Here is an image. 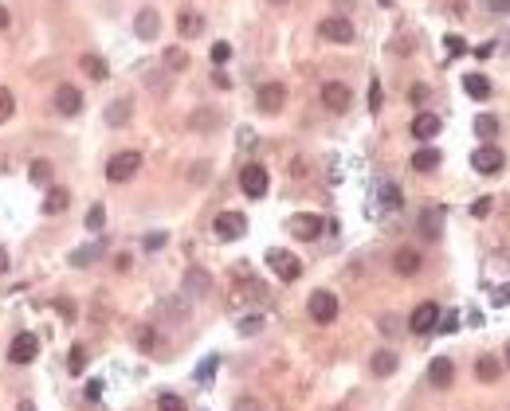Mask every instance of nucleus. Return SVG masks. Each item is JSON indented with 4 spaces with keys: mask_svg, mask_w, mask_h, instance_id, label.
<instances>
[{
    "mask_svg": "<svg viewBox=\"0 0 510 411\" xmlns=\"http://www.w3.org/2000/svg\"><path fill=\"white\" fill-rule=\"evenodd\" d=\"M259 329H264V318H259V313H251V318H244V321H239V333H244V337L259 333Z\"/></svg>",
    "mask_w": 510,
    "mask_h": 411,
    "instance_id": "obj_37",
    "label": "nucleus"
},
{
    "mask_svg": "<svg viewBox=\"0 0 510 411\" xmlns=\"http://www.w3.org/2000/svg\"><path fill=\"white\" fill-rule=\"evenodd\" d=\"M71 208V192L67 188H47V200H43V212L47 216H60V212Z\"/></svg>",
    "mask_w": 510,
    "mask_h": 411,
    "instance_id": "obj_19",
    "label": "nucleus"
},
{
    "mask_svg": "<svg viewBox=\"0 0 510 411\" xmlns=\"http://www.w3.org/2000/svg\"><path fill=\"white\" fill-rule=\"evenodd\" d=\"M102 224H106V208H102V204H94V208L86 212V227H91V231H102Z\"/></svg>",
    "mask_w": 510,
    "mask_h": 411,
    "instance_id": "obj_35",
    "label": "nucleus"
},
{
    "mask_svg": "<svg viewBox=\"0 0 510 411\" xmlns=\"http://www.w3.org/2000/svg\"><path fill=\"white\" fill-rule=\"evenodd\" d=\"M436 321H440V310H436V302H420L416 310H412V318H408V329H412V333H432Z\"/></svg>",
    "mask_w": 510,
    "mask_h": 411,
    "instance_id": "obj_10",
    "label": "nucleus"
},
{
    "mask_svg": "<svg viewBox=\"0 0 510 411\" xmlns=\"http://www.w3.org/2000/svg\"><path fill=\"white\" fill-rule=\"evenodd\" d=\"M448 51H451V55H463V51H468V43L459 40V35H448Z\"/></svg>",
    "mask_w": 510,
    "mask_h": 411,
    "instance_id": "obj_43",
    "label": "nucleus"
},
{
    "mask_svg": "<svg viewBox=\"0 0 510 411\" xmlns=\"http://www.w3.org/2000/svg\"><path fill=\"white\" fill-rule=\"evenodd\" d=\"M228 55H232L228 43H212V63H228Z\"/></svg>",
    "mask_w": 510,
    "mask_h": 411,
    "instance_id": "obj_42",
    "label": "nucleus"
},
{
    "mask_svg": "<svg viewBox=\"0 0 510 411\" xmlns=\"http://www.w3.org/2000/svg\"><path fill=\"white\" fill-rule=\"evenodd\" d=\"M271 4H287V0H271Z\"/></svg>",
    "mask_w": 510,
    "mask_h": 411,
    "instance_id": "obj_50",
    "label": "nucleus"
},
{
    "mask_svg": "<svg viewBox=\"0 0 510 411\" xmlns=\"http://www.w3.org/2000/svg\"><path fill=\"white\" fill-rule=\"evenodd\" d=\"M506 364H510V345H506Z\"/></svg>",
    "mask_w": 510,
    "mask_h": 411,
    "instance_id": "obj_49",
    "label": "nucleus"
},
{
    "mask_svg": "<svg viewBox=\"0 0 510 411\" xmlns=\"http://www.w3.org/2000/svg\"><path fill=\"white\" fill-rule=\"evenodd\" d=\"M471 165H475V173H483V176H494V173H502V165H506V157H502L494 145H483V149H475L471 153Z\"/></svg>",
    "mask_w": 510,
    "mask_h": 411,
    "instance_id": "obj_9",
    "label": "nucleus"
},
{
    "mask_svg": "<svg viewBox=\"0 0 510 411\" xmlns=\"http://www.w3.org/2000/svg\"><path fill=\"white\" fill-rule=\"evenodd\" d=\"M28 176H32V185H47L51 180V161H32V168H28Z\"/></svg>",
    "mask_w": 510,
    "mask_h": 411,
    "instance_id": "obj_30",
    "label": "nucleus"
},
{
    "mask_svg": "<svg viewBox=\"0 0 510 411\" xmlns=\"http://www.w3.org/2000/svg\"><path fill=\"white\" fill-rule=\"evenodd\" d=\"M306 310H310V321L330 325V321H338V298H334V290H314L310 302H306Z\"/></svg>",
    "mask_w": 510,
    "mask_h": 411,
    "instance_id": "obj_2",
    "label": "nucleus"
},
{
    "mask_svg": "<svg viewBox=\"0 0 510 411\" xmlns=\"http://www.w3.org/2000/svg\"><path fill=\"white\" fill-rule=\"evenodd\" d=\"M475 376L483 380V384H494V380H499V361H494L491 352H487V357H479V364H475Z\"/></svg>",
    "mask_w": 510,
    "mask_h": 411,
    "instance_id": "obj_26",
    "label": "nucleus"
},
{
    "mask_svg": "<svg viewBox=\"0 0 510 411\" xmlns=\"http://www.w3.org/2000/svg\"><path fill=\"white\" fill-rule=\"evenodd\" d=\"M232 411H264V407H259V400H255V395H239V400L232 403Z\"/></svg>",
    "mask_w": 510,
    "mask_h": 411,
    "instance_id": "obj_39",
    "label": "nucleus"
},
{
    "mask_svg": "<svg viewBox=\"0 0 510 411\" xmlns=\"http://www.w3.org/2000/svg\"><path fill=\"white\" fill-rule=\"evenodd\" d=\"M137 168H142V153H134V149L114 153L110 165H106V180H110V185H126V180L137 173Z\"/></svg>",
    "mask_w": 510,
    "mask_h": 411,
    "instance_id": "obj_1",
    "label": "nucleus"
},
{
    "mask_svg": "<svg viewBox=\"0 0 510 411\" xmlns=\"http://www.w3.org/2000/svg\"><path fill=\"white\" fill-rule=\"evenodd\" d=\"M369 110H381V83H369Z\"/></svg>",
    "mask_w": 510,
    "mask_h": 411,
    "instance_id": "obj_41",
    "label": "nucleus"
},
{
    "mask_svg": "<svg viewBox=\"0 0 510 411\" xmlns=\"http://www.w3.org/2000/svg\"><path fill=\"white\" fill-rule=\"evenodd\" d=\"M208 286H212V278H208V270H200V267H193L185 274V290L188 294H196V298H200V294H208Z\"/></svg>",
    "mask_w": 510,
    "mask_h": 411,
    "instance_id": "obj_22",
    "label": "nucleus"
},
{
    "mask_svg": "<svg viewBox=\"0 0 510 411\" xmlns=\"http://www.w3.org/2000/svg\"><path fill=\"white\" fill-rule=\"evenodd\" d=\"M55 110H60L63 117H75L79 110H83V94H79V86H71V83H60L55 86Z\"/></svg>",
    "mask_w": 510,
    "mask_h": 411,
    "instance_id": "obj_8",
    "label": "nucleus"
},
{
    "mask_svg": "<svg viewBox=\"0 0 510 411\" xmlns=\"http://www.w3.org/2000/svg\"><path fill=\"white\" fill-rule=\"evenodd\" d=\"M212 227H216V235H220V239H239V235L247 231V219L239 216V212H220Z\"/></svg>",
    "mask_w": 510,
    "mask_h": 411,
    "instance_id": "obj_12",
    "label": "nucleus"
},
{
    "mask_svg": "<svg viewBox=\"0 0 510 411\" xmlns=\"http://www.w3.org/2000/svg\"><path fill=\"white\" fill-rule=\"evenodd\" d=\"M188 126H193L196 134H204V129H216V126H220V114H216V110H196V114L188 117Z\"/></svg>",
    "mask_w": 510,
    "mask_h": 411,
    "instance_id": "obj_25",
    "label": "nucleus"
},
{
    "mask_svg": "<svg viewBox=\"0 0 510 411\" xmlns=\"http://www.w3.org/2000/svg\"><path fill=\"white\" fill-rule=\"evenodd\" d=\"M463 91H468L471 98H479V102L491 98V83H487V75H468L463 79Z\"/></svg>",
    "mask_w": 510,
    "mask_h": 411,
    "instance_id": "obj_23",
    "label": "nucleus"
},
{
    "mask_svg": "<svg viewBox=\"0 0 510 411\" xmlns=\"http://www.w3.org/2000/svg\"><path fill=\"white\" fill-rule=\"evenodd\" d=\"M35 352H40V337L35 333H16L12 337V349H8L12 364H32Z\"/></svg>",
    "mask_w": 510,
    "mask_h": 411,
    "instance_id": "obj_7",
    "label": "nucleus"
},
{
    "mask_svg": "<svg viewBox=\"0 0 510 411\" xmlns=\"http://www.w3.org/2000/svg\"><path fill=\"white\" fill-rule=\"evenodd\" d=\"M162 243H165V235H145V247H149V251H157Z\"/></svg>",
    "mask_w": 510,
    "mask_h": 411,
    "instance_id": "obj_45",
    "label": "nucleus"
},
{
    "mask_svg": "<svg viewBox=\"0 0 510 411\" xmlns=\"http://www.w3.org/2000/svg\"><path fill=\"white\" fill-rule=\"evenodd\" d=\"M79 71H86L94 83H102V79L110 75V67H106V59H102V55H83V59H79Z\"/></svg>",
    "mask_w": 510,
    "mask_h": 411,
    "instance_id": "obj_20",
    "label": "nucleus"
},
{
    "mask_svg": "<svg viewBox=\"0 0 510 411\" xmlns=\"http://www.w3.org/2000/svg\"><path fill=\"white\" fill-rule=\"evenodd\" d=\"M8 28V8H0V32Z\"/></svg>",
    "mask_w": 510,
    "mask_h": 411,
    "instance_id": "obj_48",
    "label": "nucleus"
},
{
    "mask_svg": "<svg viewBox=\"0 0 510 411\" xmlns=\"http://www.w3.org/2000/svg\"><path fill=\"white\" fill-rule=\"evenodd\" d=\"M67 369L75 372V376L86 369V349H83V345H75V349H71V361H67Z\"/></svg>",
    "mask_w": 510,
    "mask_h": 411,
    "instance_id": "obj_36",
    "label": "nucleus"
},
{
    "mask_svg": "<svg viewBox=\"0 0 510 411\" xmlns=\"http://www.w3.org/2000/svg\"><path fill=\"white\" fill-rule=\"evenodd\" d=\"M55 310H60V313H67V318H75V306H71L67 298H60V302H55Z\"/></svg>",
    "mask_w": 510,
    "mask_h": 411,
    "instance_id": "obj_44",
    "label": "nucleus"
},
{
    "mask_svg": "<svg viewBox=\"0 0 510 411\" xmlns=\"http://www.w3.org/2000/svg\"><path fill=\"white\" fill-rule=\"evenodd\" d=\"M130 114H134V102H130V98H118L110 110H106V122H110V126H126Z\"/></svg>",
    "mask_w": 510,
    "mask_h": 411,
    "instance_id": "obj_24",
    "label": "nucleus"
},
{
    "mask_svg": "<svg viewBox=\"0 0 510 411\" xmlns=\"http://www.w3.org/2000/svg\"><path fill=\"white\" fill-rule=\"evenodd\" d=\"M12 114H16V98H12L8 86H0V122H8Z\"/></svg>",
    "mask_w": 510,
    "mask_h": 411,
    "instance_id": "obj_32",
    "label": "nucleus"
},
{
    "mask_svg": "<svg viewBox=\"0 0 510 411\" xmlns=\"http://www.w3.org/2000/svg\"><path fill=\"white\" fill-rule=\"evenodd\" d=\"M428 380H432L436 388H451V380H455V369H451L448 357H436V361L428 364Z\"/></svg>",
    "mask_w": 510,
    "mask_h": 411,
    "instance_id": "obj_15",
    "label": "nucleus"
},
{
    "mask_svg": "<svg viewBox=\"0 0 510 411\" xmlns=\"http://www.w3.org/2000/svg\"><path fill=\"white\" fill-rule=\"evenodd\" d=\"M255 102H259L264 114H279V110L287 106V86H283V83H264V86H259V94H255Z\"/></svg>",
    "mask_w": 510,
    "mask_h": 411,
    "instance_id": "obj_6",
    "label": "nucleus"
},
{
    "mask_svg": "<svg viewBox=\"0 0 510 411\" xmlns=\"http://www.w3.org/2000/svg\"><path fill=\"white\" fill-rule=\"evenodd\" d=\"M475 134L479 137H494V134H499V117H494V114H479L475 117Z\"/></svg>",
    "mask_w": 510,
    "mask_h": 411,
    "instance_id": "obj_29",
    "label": "nucleus"
},
{
    "mask_svg": "<svg viewBox=\"0 0 510 411\" xmlns=\"http://www.w3.org/2000/svg\"><path fill=\"white\" fill-rule=\"evenodd\" d=\"M134 32H137V40H157V32H162V16H157V8H142L137 12Z\"/></svg>",
    "mask_w": 510,
    "mask_h": 411,
    "instance_id": "obj_13",
    "label": "nucleus"
},
{
    "mask_svg": "<svg viewBox=\"0 0 510 411\" xmlns=\"http://www.w3.org/2000/svg\"><path fill=\"white\" fill-rule=\"evenodd\" d=\"M369 369H373V376H392V372H397V352H389V349L373 352Z\"/></svg>",
    "mask_w": 510,
    "mask_h": 411,
    "instance_id": "obj_21",
    "label": "nucleus"
},
{
    "mask_svg": "<svg viewBox=\"0 0 510 411\" xmlns=\"http://www.w3.org/2000/svg\"><path fill=\"white\" fill-rule=\"evenodd\" d=\"M381 4H392V0H381Z\"/></svg>",
    "mask_w": 510,
    "mask_h": 411,
    "instance_id": "obj_51",
    "label": "nucleus"
},
{
    "mask_svg": "<svg viewBox=\"0 0 510 411\" xmlns=\"http://www.w3.org/2000/svg\"><path fill=\"white\" fill-rule=\"evenodd\" d=\"M392 270H397V274H416L420 270V251H412V247H400L397 255H392Z\"/></svg>",
    "mask_w": 510,
    "mask_h": 411,
    "instance_id": "obj_16",
    "label": "nucleus"
},
{
    "mask_svg": "<svg viewBox=\"0 0 510 411\" xmlns=\"http://www.w3.org/2000/svg\"><path fill=\"white\" fill-rule=\"evenodd\" d=\"M420 231H424L428 239H436V235H440V212H436V208H428L424 216H420Z\"/></svg>",
    "mask_w": 510,
    "mask_h": 411,
    "instance_id": "obj_31",
    "label": "nucleus"
},
{
    "mask_svg": "<svg viewBox=\"0 0 510 411\" xmlns=\"http://www.w3.org/2000/svg\"><path fill=\"white\" fill-rule=\"evenodd\" d=\"M318 35L330 43H353V24H349L346 16H326L322 24H318Z\"/></svg>",
    "mask_w": 510,
    "mask_h": 411,
    "instance_id": "obj_5",
    "label": "nucleus"
},
{
    "mask_svg": "<svg viewBox=\"0 0 510 411\" xmlns=\"http://www.w3.org/2000/svg\"><path fill=\"white\" fill-rule=\"evenodd\" d=\"M4 270H8V251L0 247V274H4Z\"/></svg>",
    "mask_w": 510,
    "mask_h": 411,
    "instance_id": "obj_47",
    "label": "nucleus"
},
{
    "mask_svg": "<svg viewBox=\"0 0 510 411\" xmlns=\"http://www.w3.org/2000/svg\"><path fill=\"white\" fill-rule=\"evenodd\" d=\"M165 67H173V71H185L188 67V55L181 47H169L165 51Z\"/></svg>",
    "mask_w": 510,
    "mask_h": 411,
    "instance_id": "obj_33",
    "label": "nucleus"
},
{
    "mask_svg": "<svg viewBox=\"0 0 510 411\" xmlns=\"http://www.w3.org/2000/svg\"><path fill=\"white\" fill-rule=\"evenodd\" d=\"M177 28H181V35H185V40H196V35L204 32V16L200 12H193V8H185L177 16Z\"/></svg>",
    "mask_w": 510,
    "mask_h": 411,
    "instance_id": "obj_18",
    "label": "nucleus"
},
{
    "mask_svg": "<svg viewBox=\"0 0 510 411\" xmlns=\"http://www.w3.org/2000/svg\"><path fill=\"white\" fill-rule=\"evenodd\" d=\"M436 134H440V117H436V114H416V117H412V137L432 141Z\"/></svg>",
    "mask_w": 510,
    "mask_h": 411,
    "instance_id": "obj_17",
    "label": "nucleus"
},
{
    "mask_svg": "<svg viewBox=\"0 0 510 411\" xmlns=\"http://www.w3.org/2000/svg\"><path fill=\"white\" fill-rule=\"evenodd\" d=\"M267 267H271L283 282H295V278L302 274V262H298L290 251H267Z\"/></svg>",
    "mask_w": 510,
    "mask_h": 411,
    "instance_id": "obj_4",
    "label": "nucleus"
},
{
    "mask_svg": "<svg viewBox=\"0 0 510 411\" xmlns=\"http://www.w3.org/2000/svg\"><path fill=\"white\" fill-rule=\"evenodd\" d=\"M322 102H326V110H334V114H346L349 102H353V94H349L346 83H326L322 86Z\"/></svg>",
    "mask_w": 510,
    "mask_h": 411,
    "instance_id": "obj_11",
    "label": "nucleus"
},
{
    "mask_svg": "<svg viewBox=\"0 0 510 411\" xmlns=\"http://www.w3.org/2000/svg\"><path fill=\"white\" fill-rule=\"evenodd\" d=\"M381 200H385V208H400V192H397V185H381Z\"/></svg>",
    "mask_w": 510,
    "mask_h": 411,
    "instance_id": "obj_38",
    "label": "nucleus"
},
{
    "mask_svg": "<svg viewBox=\"0 0 510 411\" xmlns=\"http://www.w3.org/2000/svg\"><path fill=\"white\" fill-rule=\"evenodd\" d=\"M267 185H271V176H267L264 165H244L239 168V188H244V196L259 200V196H267Z\"/></svg>",
    "mask_w": 510,
    "mask_h": 411,
    "instance_id": "obj_3",
    "label": "nucleus"
},
{
    "mask_svg": "<svg viewBox=\"0 0 510 411\" xmlns=\"http://www.w3.org/2000/svg\"><path fill=\"white\" fill-rule=\"evenodd\" d=\"M436 165H440V153L436 149H416L412 153V168H416V173H432Z\"/></svg>",
    "mask_w": 510,
    "mask_h": 411,
    "instance_id": "obj_27",
    "label": "nucleus"
},
{
    "mask_svg": "<svg viewBox=\"0 0 510 411\" xmlns=\"http://www.w3.org/2000/svg\"><path fill=\"white\" fill-rule=\"evenodd\" d=\"M98 255H102V243H91V247H79V251L71 255V262H75V267H91Z\"/></svg>",
    "mask_w": 510,
    "mask_h": 411,
    "instance_id": "obj_28",
    "label": "nucleus"
},
{
    "mask_svg": "<svg viewBox=\"0 0 510 411\" xmlns=\"http://www.w3.org/2000/svg\"><path fill=\"white\" fill-rule=\"evenodd\" d=\"M137 345H142V349H153V345H157V333H153L149 325H145V329H137Z\"/></svg>",
    "mask_w": 510,
    "mask_h": 411,
    "instance_id": "obj_40",
    "label": "nucleus"
},
{
    "mask_svg": "<svg viewBox=\"0 0 510 411\" xmlns=\"http://www.w3.org/2000/svg\"><path fill=\"white\" fill-rule=\"evenodd\" d=\"M322 216H310V212H302V216H295L290 219V231L298 235V239H318L322 235Z\"/></svg>",
    "mask_w": 510,
    "mask_h": 411,
    "instance_id": "obj_14",
    "label": "nucleus"
},
{
    "mask_svg": "<svg viewBox=\"0 0 510 411\" xmlns=\"http://www.w3.org/2000/svg\"><path fill=\"white\" fill-rule=\"evenodd\" d=\"M491 8H494V12H510V0H494Z\"/></svg>",
    "mask_w": 510,
    "mask_h": 411,
    "instance_id": "obj_46",
    "label": "nucleus"
},
{
    "mask_svg": "<svg viewBox=\"0 0 510 411\" xmlns=\"http://www.w3.org/2000/svg\"><path fill=\"white\" fill-rule=\"evenodd\" d=\"M157 411H188V407H185V400H181V395L165 392L162 400H157Z\"/></svg>",
    "mask_w": 510,
    "mask_h": 411,
    "instance_id": "obj_34",
    "label": "nucleus"
}]
</instances>
